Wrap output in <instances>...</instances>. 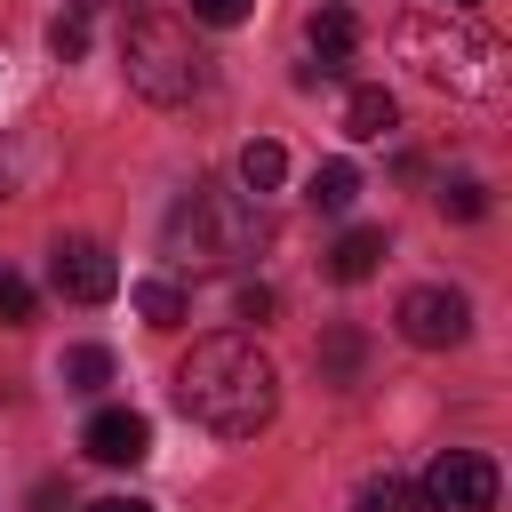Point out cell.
<instances>
[{"instance_id": "7c38bea8", "label": "cell", "mask_w": 512, "mask_h": 512, "mask_svg": "<svg viewBox=\"0 0 512 512\" xmlns=\"http://www.w3.org/2000/svg\"><path fill=\"white\" fill-rule=\"evenodd\" d=\"M304 200H312L320 216H344V208L360 200V168H352V160H320L312 184H304Z\"/></svg>"}, {"instance_id": "ba28073f", "label": "cell", "mask_w": 512, "mask_h": 512, "mask_svg": "<svg viewBox=\"0 0 512 512\" xmlns=\"http://www.w3.org/2000/svg\"><path fill=\"white\" fill-rule=\"evenodd\" d=\"M304 40H312L304 80H336V72L352 64V48H360V24H352V8H344V0H320V8H312V24H304Z\"/></svg>"}, {"instance_id": "ac0fdd59", "label": "cell", "mask_w": 512, "mask_h": 512, "mask_svg": "<svg viewBox=\"0 0 512 512\" xmlns=\"http://www.w3.org/2000/svg\"><path fill=\"white\" fill-rule=\"evenodd\" d=\"M440 208H448L456 224H472V216H488V184H480V176H448V184H440Z\"/></svg>"}, {"instance_id": "2e32d148", "label": "cell", "mask_w": 512, "mask_h": 512, "mask_svg": "<svg viewBox=\"0 0 512 512\" xmlns=\"http://www.w3.org/2000/svg\"><path fill=\"white\" fill-rule=\"evenodd\" d=\"M280 176H288V152H280L272 136H256V144L240 152V184H248V192L264 200V192H280Z\"/></svg>"}, {"instance_id": "5b68a950", "label": "cell", "mask_w": 512, "mask_h": 512, "mask_svg": "<svg viewBox=\"0 0 512 512\" xmlns=\"http://www.w3.org/2000/svg\"><path fill=\"white\" fill-rule=\"evenodd\" d=\"M416 488H424V512H496V464L480 448H440Z\"/></svg>"}, {"instance_id": "e0dca14e", "label": "cell", "mask_w": 512, "mask_h": 512, "mask_svg": "<svg viewBox=\"0 0 512 512\" xmlns=\"http://www.w3.org/2000/svg\"><path fill=\"white\" fill-rule=\"evenodd\" d=\"M56 376H64V392H104V384H112V352H104V344H72Z\"/></svg>"}, {"instance_id": "5bb4252c", "label": "cell", "mask_w": 512, "mask_h": 512, "mask_svg": "<svg viewBox=\"0 0 512 512\" xmlns=\"http://www.w3.org/2000/svg\"><path fill=\"white\" fill-rule=\"evenodd\" d=\"M136 312H144V328H184L192 296H184L176 280H136Z\"/></svg>"}, {"instance_id": "277c9868", "label": "cell", "mask_w": 512, "mask_h": 512, "mask_svg": "<svg viewBox=\"0 0 512 512\" xmlns=\"http://www.w3.org/2000/svg\"><path fill=\"white\" fill-rule=\"evenodd\" d=\"M400 56H408L432 88H456V96H472V88H488V80H496V40H488V32H472V24H464V8L408 16V24H400Z\"/></svg>"}, {"instance_id": "30bf717a", "label": "cell", "mask_w": 512, "mask_h": 512, "mask_svg": "<svg viewBox=\"0 0 512 512\" xmlns=\"http://www.w3.org/2000/svg\"><path fill=\"white\" fill-rule=\"evenodd\" d=\"M376 264H384V232H376V224H352V232L328 248V280H344V288H352V280H368Z\"/></svg>"}, {"instance_id": "7a4b0ae2", "label": "cell", "mask_w": 512, "mask_h": 512, "mask_svg": "<svg viewBox=\"0 0 512 512\" xmlns=\"http://www.w3.org/2000/svg\"><path fill=\"white\" fill-rule=\"evenodd\" d=\"M264 240V216L256 200L224 192V184H192L176 208H168V256L176 264H232Z\"/></svg>"}, {"instance_id": "ffe728a7", "label": "cell", "mask_w": 512, "mask_h": 512, "mask_svg": "<svg viewBox=\"0 0 512 512\" xmlns=\"http://www.w3.org/2000/svg\"><path fill=\"white\" fill-rule=\"evenodd\" d=\"M24 320H32V280L0 264V328H24Z\"/></svg>"}, {"instance_id": "d6986e66", "label": "cell", "mask_w": 512, "mask_h": 512, "mask_svg": "<svg viewBox=\"0 0 512 512\" xmlns=\"http://www.w3.org/2000/svg\"><path fill=\"white\" fill-rule=\"evenodd\" d=\"M48 48H56L64 64H80V56H88V8H64V16L48 24Z\"/></svg>"}, {"instance_id": "52a82bcc", "label": "cell", "mask_w": 512, "mask_h": 512, "mask_svg": "<svg viewBox=\"0 0 512 512\" xmlns=\"http://www.w3.org/2000/svg\"><path fill=\"white\" fill-rule=\"evenodd\" d=\"M48 280H56V296H64V304H104V296L120 288V264H112V248H104V240H56Z\"/></svg>"}, {"instance_id": "8992f818", "label": "cell", "mask_w": 512, "mask_h": 512, "mask_svg": "<svg viewBox=\"0 0 512 512\" xmlns=\"http://www.w3.org/2000/svg\"><path fill=\"white\" fill-rule=\"evenodd\" d=\"M400 336H408L416 352H448V344L472 336V304H464L456 288H408V296H400Z\"/></svg>"}, {"instance_id": "d4e9b609", "label": "cell", "mask_w": 512, "mask_h": 512, "mask_svg": "<svg viewBox=\"0 0 512 512\" xmlns=\"http://www.w3.org/2000/svg\"><path fill=\"white\" fill-rule=\"evenodd\" d=\"M440 8H472V0H440Z\"/></svg>"}, {"instance_id": "9a60e30c", "label": "cell", "mask_w": 512, "mask_h": 512, "mask_svg": "<svg viewBox=\"0 0 512 512\" xmlns=\"http://www.w3.org/2000/svg\"><path fill=\"white\" fill-rule=\"evenodd\" d=\"M360 360H368V336H360V328H328V336H320V376H328V384H352Z\"/></svg>"}, {"instance_id": "9c48e42d", "label": "cell", "mask_w": 512, "mask_h": 512, "mask_svg": "<svg viewBox=\"0 0 512 512\" xmlns=\"http://www.w3.org/2000/svg\"><path fill=\"white\" fill-rule=\"evenodd\" d=\"M80 448H88L96 464H144V456H152V424H144L136 408H96L88 432H80Z\"/></svg>"}, {"instance_id": "7402d4cb", "label": "cell", "mask_w": 512, "mask_h": 512, "mask_svg": "<svg viewBox=\"0 0 512 512\" xmlns=\"http://www.w3.org/2000/svg\"><path fill=\"white\" fill-rule=\"evenodd\" d=\"M192 16H200V24H240L248 0H192Z\"/></svg>"}, {"instance_id": "4fadbf2b", "label": "cell", "mask_w": 512, "mask_h": 512, "mask_svg": "<svg viewBox=\"0 0 512 512\" xmlns=\"http://www.w3.org/2000/svg\"><path fill=\"white\" fill-rule=\"evenodd\" d=\"M352 512H424V488H416V480H400V472H376V480H360Z\"/></svg>"}, {"instance_id": "6da1fadb", "label": "cell", "mask_w": 512, "mask_h": 512, "mask_svg": "<svg viewBox=\"0 0 512 512\" xmlns=\"http://www.w3.org/2000/svg\"><path fill=\"white\" fill-rule=\"evenodd\" d=\"M176 408L216 440H256L280 408V376L248 336H200L176 360Z\"/></svg>"}, {"instance_id": "603a6c76", "label": "cell", "mask_w": 512, "mask_h": 512, "mask_svg": "<svg viewBox=\"0 0 512 512\" xmlns=\"http://www.w3.org/2000/svg\"><path fill=\"white\" fill-rule=\"evenodd\" d=\"M88 512H152L144 496H104V504H88Z\"/></svg>"}, {"instance_id": "44dd1931", "label": "cell", "mask_w": 512, "mask_h": 512, "mask_svg": "<svg viewBox=\"0 0 512 512\" xmlns=\"http://www.w3.org/2000/svg\"><path fill=\"white\" fill-rule=\"evenodd\" d=\"M232 312H240V320H264V312H272V288H264V280H240V288H232Z\"/></svg>"}, {"instance_id": "8fae6325", "label": "cell", "mask_w": 512, "mask_h": 512, "mask_svg": "<svg viewBox=\"0 0 512 512\" xmlns=\"http://www.w3.org/2000/svg\"><path fill=\"white\" fill-rule=\"evenodd\" d=\"M392 120H400L392 88H352V96H344V136L376 144V136H392Z\"/></svg>"}, {"instance_id": "3957f363", "label": "cell", "mask_w": 512, "mask_h": 512, "mask_svg": "<svg viewBox=\"0 0 512 512\" xmlns=\"http://www.w3.org/2000/svg\"><path fill=\"white\" fill-rule=\"evenodd\" d=\"M120 64L144 104H184L208 88V56L192 48V24H176V16H136L120 40Z\"/></svg>"}, {"instance_id": "cb8c5ba5", "label": "cell", "mask_w": 512, "mask_h": 512, "mask_svg": "<svg viewBox=\"0 0 512 512\" xmlns=\"http://www.w3.org/2000/svg\"><path fill=\"white\" fill-rule=\"evenodd\" d=\"M0 200H8V152H0Z\"/></svg>"}]
</instances>
